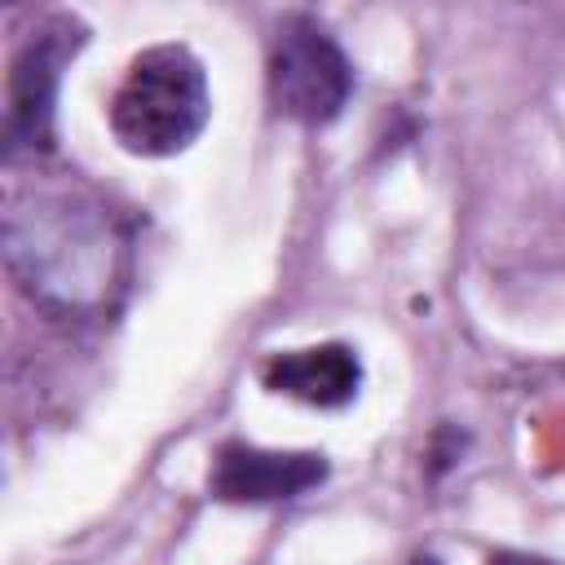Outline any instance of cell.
<instances>
[{
	"label": "cell",
	"instance_id": "obj_1",
	"mask_svg": "<svg viewBox=\"0 0 565 565\" xmlns=\"http://www.w3.org/2000/svg\"><path fill=\"white\" fill-rule=\"evenodd\" d=\"M207 71L185 44H154L132 57L110 97V132L128 154H181L207 124Z\"/></svg>",
	"mask_w": 565,
	"mask_h": 565
},
{
	"label": "cell",
	"instance_id": "obj_2",
	"mask_svg": "<svg viewBox=\"0 0 565 565\" xmlns=\"http://www.w3.org/2000/svg\"><path fill=\"white\" fill-rule=\"evenodd\" d=\"M9 260L31 291L84 305L110 274V238L93 207L49 203L9 216Z\"/></svg>",
	"mask_w": 565,
	"mask_h": 565
},
{
	"label": "cell",
	"instance_id": "obj_3",
	"mask_svg": "<svg viewBox=\"0 0 565 565\" xmlns=\"http://www.w3.org/2000/svg\"><path fill=\"white\" fill-rule=\"evenodd\" d=\"M269 102L296 124H327L353 93V66L344 49L309 18L282 22L269 49Z\"/></svg>",
	"mask_w": 565,
	"mask_h": 565
},
{
	"label": "cell",
	"instance_id": "obj_4",
	"mask_svg": "<svg viewBox=\"0 0 565 565\" xmlns=\"http://www.w3.org/2000/svg\"><path fill=\"white\" fill-rule=\"evenodd\" d=\"M327 477V459L313 450H260L230 441L212 463V494L225 503H278L313 490Z\"/></svg>",
	"mask_w": 565,
	"mask_h": 565
},
{
	"label": "cell",
	"instance_id": "obj_5",
	"mask_svg": "<svg viewBox=\"0 0 565 565\" xmlns=\"http://www.w3.org/2000/svg\"><path fill=\"white\" fill-rule=\"evenodd\" d=\"M265 384L274 393H287L305 406H344L358 397L362 384V362L349 344H313V349H291L265 362Z\"/></svg>",
	"mask_w": 565,
	"mask_h": 565
},
{
	"label": "cell",
	"instance_id": "obj_6",
	"mask_svg": "<svg viewBox=\"0 0 565 565\" xmlns=\"http://www.w3.org/2000/svg\"><path fill=\"white\" fill-rule=\"evenodd\" d=\"M57 66H62V44L53 40V31L35 35L13 57V75H9V154L35 150V146L49 141Z\"/></svg>",
	"mask_w": 565,
	"mask_h": 565
},
{
	"label": "cell",
	"instance_id": "obj_7",
	"mask_svg": "<svg viewBox=\"0 0 565 565\" xmlns=\"http://www.w3.org/2000/svg\"><path fill=\"white\" fill-rule=\"evenodd\" d=\"M494 565H552V561H543V556H521V552H503Z\"/></svg>",
	"mask_w": 565,
	"mask_h": 565
},
{
	"label": "cell",
	"instance_id": "obj_8",
	"mask_svg": "<svg viewBox=\"0 0 565 565\" xmlns=\"http://www.w3.org/2000/svg\"><path fill=\"white\" fill-rule=\"evenodd\" d=\"M411 565H437V561H433V556H415Z\"/></svg>",
	"mask_w": 565,
	"mask_h": 565
}]
</instances>
